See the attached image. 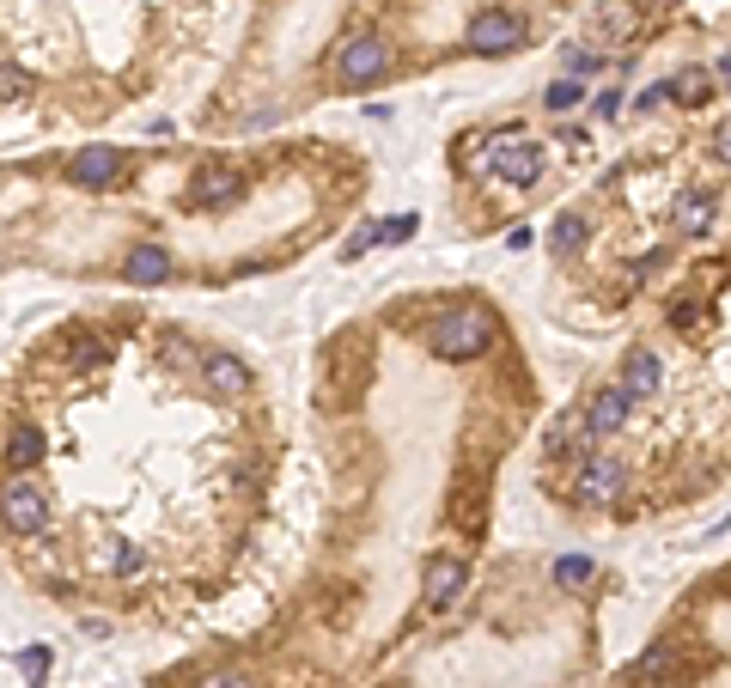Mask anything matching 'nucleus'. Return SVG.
Wrapping results in <instances>:
<instances>
[{"instance_id":"dca6fc26","label":"nucleus","mask_w":731,"mask_h":688,"mask_svg":"<svg viewBox=\"0 0 731 688\" xmlns=\"http://www.w3.org/2000/svg\"><path fill=\"white\" fill-rule=\"evenodd\" d=\"M670 220H677V232H683V238H701V232L714 226V196L683 189V196H677V208H670Z\"/></svg>"},{"instance_id":"6ab92c4d","label":"nucleus","mask_w":731,"mask_h":688,"mask_svg":"<svg viewBox=\"0 0 731 688\" xmlns=\"http://www.w3.org/2000/svg\"><path fill=\"white\" fill-rule=\"evenodd\" d=\"M18 98H31V74L18 62H0V104H18Z\"/></svg>"},{"instance_id":"c85d7f7f","label":"nucleus","mask_w":731,"mask_h":688,"mask_svg":"<svg viewBox=\"0 0 731 688\" xmlns=\"http://www.w3.org/2000/svg\"><path fill=\"white\" fill-rule=\"evenodd\" d=\"M592 104H597V116H616V110H622V92H616V86H609V92H597Z\"/></svg>"},{"instance_id":"c756f323","label":"nucleus","mask_w":731,"mask_h":688,"mask_svg":"<svg viewBox=\"0 0 731 688\" xmlns=\"http://www.w3.org/2000/svg\"><path fill=\"white\" fill-rule=\"evenodd\" d=\"M202 688H250V676H232V671H226V676H207Z\"/></svg>"},{"instance_id":"f8f14e48","label":"nucleus","mask_w":731,"mask_h":688,"mask_svg":"<svg viewBox=\"0 0 731 688\" xmlns=\"http://www.w3.org/2000/svg\"><path fill=\"white\" fill-rule=\"evenodd\" d=\"M123 280L128 287H165V280H172V250L165 245H135L123 257Z\"/></svg>"},{"instance_id":"39448f33","label":"nucleus","mask_w":731,"mask_h":688,"mask_svg":"<svg viewBox=\"0 0 731 688\" xmlns=\"http://www.w3.org/2000/svg\"><path fill=\"white\" fill-rule=\"evenodd\" d=\"M469 585V566L464 554H427L420 561V597H427V610H452L457 597Z\"/></svg>"},{"instance_id":"b1692460","label":"nucleus","mask_w":731,"mask_h":688,"mask_svg":"<svg viewBox=\"0 0 731 688\" xmlns=\"http://www.w3.org/2000/svg\"><path fill=\"white\" fill-rule=\"evenodd\" d=\"M18 671H25V683H43V676H49V652H43V646L18 652Z\"/></svg>"},{"instance_id":"9b49d317","label":"nucleus","mask_w":731,"mask_h":688,"mask_svg":"<svg viewBox=\"0 0 731 688\" xmlns=\"http://www.w3.org/2000/svg\"><path fill=\"white\" fill-rule=\"evenodd\" d=\"M622 390L634 402H658V390H665V366H658L653 348H628L622 360Z\"/></svg>"},{"instance_id":"f257e3e1","label":"nucleus","mask_w":731,"mask_h":688,"mask_svg":"<svg viewBox=\"0 0 731 688\" xmlns=\"http://www.w3.org/2000/svg\"><path fill=\"white\" fill-rule=\"evenodd\" d=\"M427 348H433L439 360H476V353L494 348V317H488L482 305L439 311V317L427 323Z\"/></svg>"},{"instance_id":"ddd939ff","label":"nucleus","mask_w":731,"mask_h":688,"mask_svg":"<svg viewBox=\"0 0 731 688\" xmlns=\"http://www.w3.org/2000/svg\"><path fill=\"white\" fill-rule=\"evenodd\" d=\"M683 676H689V664L677 652V640H653L634 664V683H683Z\"/></svg>"},{"instance_id":"a878e982","label":"nucleus","mask_w":731,"mask_h":688,"mask_svg":"<svg viewBox=\"0 0 731 688\" xmlns=\"http://www.w3.org/2000/svg\"><path fill=\"white\" fill-rule=\"evenodd\" d=\"M658 104H670V86H665V79H658V86H646V92L634 98V110H646V116H653Z\"/></svg>"},{"instance_id":"9d476101","label":"nucleus","mask_w":731,"mask_h":688,"mask_svg":"<svg viewBox=\"0 0 731 688\" xmlns=\"http://www.w3.org/2000/svg\"><path fill=\"white\" fill-rule=\"evenodd\" d=\"M202 378H207V390H214V397H232V402L250 397V384H256L244 360H238V353H226V348H214L202 360Z\"/></svg>"},{"instance_id":"aec40b11","label":"nucleus","mask_w":731,"mask_h":688,"mask_svg":"<svg viewBox=\"0 0 731 688\" xmlns=\"http://www.w3.org/2000/svg\"><path fill=\"white\" fill-rule=\"evenodd\" d=\"M592 573H597V566L585 561V554H560V561H555V585H585Z\"/></svg>"},{"instance_id":"f03ea898","label":"nucleus","mask_w":731,"mask_h":688,"mask_svg":"<svg viewBox=\"0 0 731 688\" xmlns=\"http://www.w3.org/2000/svg\"><path fill=\"white\" fill-rule=\"evenodd\" d=\"M530 43V25L525 13H513V7H476V18L464 25V49L469 55H513V49Z\"/></svg>"},{"instance_id":"a211bd4d","label":"nucleus","mask_w":731,"mask_h":688,"mask_svg":"<svg viewBox=\"0 0 731 688\" xmlns=\"http://www.w3.org/2000/svg\"><path fill=\"white\" fill-rule=\"evenodd\" d=\"M585 238H592V226H585V214H560L555 226H549V245H555V250H579V245H585Z\"/></svg>"},{"instance_id":"5701e85b","label":"nucleus","mask_w":731,"mask_h":688,"mask_svg":"<svg viewBox=\"0 0 731 688\" xmlns=\"http://www.w3.org/2000/svg\"><path fill=\"white\" fill-rule=\"evenodd\" d=\"M560 55H567V79H585V74H597V62H604L597 49H560Z\"/></svg>"},{"instance_id":"423d86ee","label":"nucleus","mask_w":731,"mask_h":688,"mask_svg":"<svg viewBox=\"0 0 731 688\" xmlns=\"http://www.w3.org/2000/svg\"><path fill=\"white\" fill-rule=\"evenodd\" d=\"M244 196H250V184H244V171H232V165H202V171H196V184H189V201L207 208V214L238 208Z\"/></svg>"},{"instance_id":"0eeeda50","label":"nucleus","mask_w":731,"mask_h":688,"mask_svg":"<svg viewBox=\"0 0 731 688\" xmlns=\"http://www.w3.org/2000/svg\"><path fill=\"white\" fill-rule=\"evenodd\" d=\"M123 171H128L123 147H86V153L67 159V184L74 189H104V184H116Z\"/></svg>"},{"instance_id":"4468645a","label":"nucleus","mask_w":731,"mask_h":688,"mask_svg":"<svg viewBox=\"0 0 731 688\" xmlns=\"http://www.w3.org/2000/svg\"><path fill=\"white\" fill-rule=\"evenodd\" d=\"M43 458H49V439H43V427H13V439H7V470L13 475H37L43 470Z\"/></svg>"},{"instance_id":"cd10ccee","label":"nucleus","mask_w":731,"mask_h":688,"mask_svg":"<svg viewBox=\"0 0 731 688\" xmlns=\"http://www.w3.org/2000/svg\"><path fill=\"white\" fill-rule=\"evenodd\" d=\"M415 226H420L415 214H396V220H390V226H385V238H415Z\"/></svg>"},{"instance_id":"f3484780","label":"nucleus","mask_w":731,"mask_h":688,"mask_svg":"<svg viewBox=\"0 0 731 688\" xmlns=\"http://www.w3.org/2000/svg\"><path fill=\"white\" fill-rule=\"evenodd\" d=\"M670 86V104H707V98H714V74H707V67H683V74L677 79H665Z\"/></svg>"},{"instance_id":"2eb2a0df","label":"nucleus","mask_w":731,"mask_h":688,"mask_svg":"<svg viewBox=\"0 0 731 688\" xmlns=\"http://www.w3.org/2000/svg\"><path fill=\"white\" fill-rule=\"evenodd\" d=\"M585 445H597L592 427H585V409H567L555 427H549V451H555V458H585Z\"/></svg>"},{"instance_id":"7c9ffc66","label":"nucleus","mask_w":731,"mask_h":688,"mask_svg":"<svg viewBox=\"0 0 731 688\" xmlns=\"http://www.w3.org/2000/svg\"><path fill=\"white\" fill-rule=\"evenodd\" d=\"M719 79H726V86H731V55H719Z\"/></svg>"},{"instance_id":"4be33fe9","label":"nucleus","mask_w":731,"mask_h":688,"mask_svg":"<svg viewBox=\"0 0 731 688\" xmlns=\"http://www.w3.org/2000/svg\"><path fill=\"white\" fill-rule=\"evenodd\" d=\"M110 566H116L123 579H135L140 566H147V554H140V542H116V554H110Z\"/></svg>"},{"instance_id":"412c9836","label":"nucleus","mask_w":731,"mask_h":688,"mask_svg":"<svg viewBox=\"0 0 731 688\" xmlns=\"http://www.w3.org/2000/svg\"><path fill=\"white\" fill-rule=\"evenodd\" d=\"M543 104L555 110V116H567V110L579 104V79H555V86H549V92H543Z\"/></svg>"},{"instance_id":"6e6552de","label":"nucleus","mask_w":731,"mask_h":688,"mask_svg":"<svg viewBox=\"0 0 731 688\" xmlns=\"http://www.w3.org/2000/svg\"><path fill=\"white\" fill-rule=\"evenodd\" d=\"M622 488H628V470L616 458H585V463H579V475H574V493L585 505H609Z\"/></svg>"},{"instance_id":"393cba45","label":"nucleus","mask_w":731,"mask_h":688,"mask_svg":"<svg viewBox=\"0 0 731 688\" xmlns=\"http://www.w3.org/2000/svg\"><path fill=\"white\" fill-rule=\"evenodd\" d=\"M701 323V299H677L670 305V329H695Z\"/></svg>"},{"instance_id":"1a4fd4ad","label":"nucleus","mask_w":731,"mask_h":688,"mask_svg":"<svg viewBox=\"0 0 731 688\" xmlns=\"http://www.w3.org/2000/svg\"><path fill=\"white\" fill-rule=\"evenodd\" d=\"M628 414H634V397H628L622 384H604V390L585 402V427H592V439H609V433L628 427Z\"/></svg>"},{"instance_id":"7ed1b4c3","label":"nucleus","mask_w":731,"mask_h":688,"mask_svg":"<svg viewBox=\"0 0 731 688\" xmlns=\"http://www.w3.org/2000/svg\"><path fill=\"white\" fill-rule=\"evenodd\" d=\"M0 524L13 536H43L49 530V493L37 475H7L0 481Z\"/></svg>"},{"instance_id":"20e7f679","label":"nucleus","mask_w":731,"mask_h":688,"mask_svg":"<svg viewBox=\"0 0 731 688\" xmlns=\"http://www.w3.org/2000/svg\"><path fill=\"white\" fill-rule=\"evenodd\" d=\"M385 74H390L385 37H348V43L336 49V86H342V92H366V86H378Z\"/></svg>"},{"instance_id":"bb28decb","label":"nucleus","mask_w":731,"mask_h":688,"mask_svg":"<svg viewBox=\"0 0 731 688\" xmlns=\"http://www.w3.org/2000/svg\"><path fill=\"white\" fill-rule=\"evenodd\" d=\"M714 153H719V165H731V116L714 123Z\"/></svg>"}]
</instances>
